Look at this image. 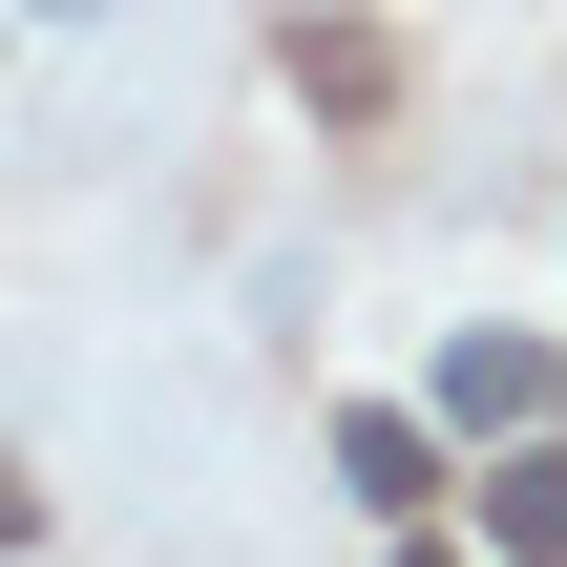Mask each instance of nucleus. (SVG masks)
<instances>
[{"mask_svg":"<svg viewBox=\"0 0 567 567\" xmlns=\"http://www.w3.org/2000/svg\"><path fill=\"white\" fill-rule=\"evenodd\" d=\"M337 484H358V505H379V526H421V505H442V442H421V421H379V400H358V421H337Z\"/></svg>","mask_w":567,"mask_h":567,"instance_id":"nucleus-1","label":"nucleus"},{"mask_svg":"<svg viewBox=\"0 0 567 567\" xmlns=\"http://www.w3.org/2000/svg\"><path fill=\"white\" fill-rule=\"evenodd\" d=\"M526 400H547V358H526V337H463V358H442V421H463V442H484V421H526Z\"/></svg>","mask_w":567,"mask_h":567,"instance_id":"nucleus-2","label":"nucleus"},{"mask_svg":"<svg viewBox=\"0 0 567 567\" xmlns=\"http://www.w3.org/2000/svg\"><path fill=\"white\" fill-rule=\"evenodd\" d=\"M484 526H505V547H526V567L567 547V463H547V442H526V463H484Z\"/></svg>","mask_w":567,"mask_h":567,"instance_id":"nucleus-3","label":"nucleus"},{"mask_svg":"<svg viewBox=\"0 0 567 567\" xmlns=\"http://www.w3.org/2000/svg\"><path fill=\"white\" fill-rule=\"evenodd\" d=\"M400 567H442V547H400Z\"/></svg>","mask_w":567,"mask_h":567,"instance_id":"nucleus-4","label":"nucleus"}]
</instances>
